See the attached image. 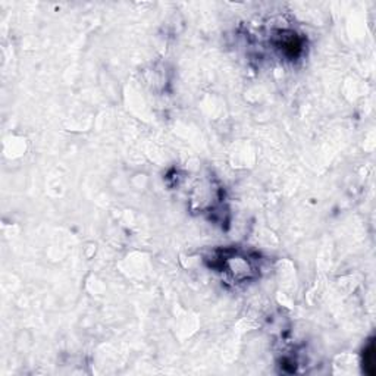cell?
<instances>
[{"mask_svg": "<svg viewBox=\"0 0 376 376\" xmlns=\"http://www.w3.org/2000/svg\"><path fill=\"white\" fill-rule=\"evenodd\" d=\"M363 363H364V370L369 375H375V347H373V343H370L369 347L364 350Z\"/></svg>", "mask_w": 376, "mask_h": 376, "instance_id": "cell-1", "label": "cell"}]
</instances>
